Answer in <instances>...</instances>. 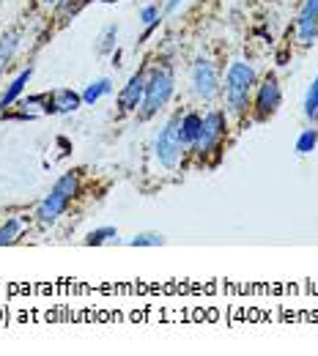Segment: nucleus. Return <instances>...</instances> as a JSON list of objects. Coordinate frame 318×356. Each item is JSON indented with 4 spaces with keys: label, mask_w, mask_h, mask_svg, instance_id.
I'll use <instances>...</instances> for the list:
<instances>
[{
    "label": "nucleus",
    "mask_w": 318,
    "mask_h": 356,
    "mask_svg": "<svg viewBox=\"0 0 318 356\" xmlns=\"http://www.w3.org/2000/svg\"><path fill=\"white\" fill-rule=\"evenodd\" d=\"M173 90H176V72H173L170 63L151 69V72H148V80H145L143 102H140V107H137V118H140V121H151L154 115H159V113L168 107Z\"/></svg>",
    "instance_id": "nucleus-2"
},
{
    "label": "nucleus",
    "mask_w": 318,
    "mask_h": 356,
    "mask_svg": "<svg viewBox=\"0 0 318 356\" xmlns=\"http://www.w3.org/2000/svg\"><path fill=\"white\" fill-rule=\"evenodd\" d=\"M145 80H148V69H140L127 80V86L118 90V110L121 113H137L143 93H145Z\"/></svg>",
    "instance_id": "nucleus-10"
},
{
    "label": "nucleus",
    "mask_w": 318,
    "mask_h": 356,
    "mask_svg": "<svg viewBox=\"0 0 318 356\" xmlns=\"http://www.w3.org/2000/svg\"><path fill=\"white\" fill-rule=\"evenodd\" d=\"M80 192V176L77 173H63L52 184V189L42 197V203L36 206V222L42 227L55 225L72 206V200L77 197Z\"/></svg>",
    "instance_id": "nucleus-3"
},
{
    "label": "nucleus",
    "mask_w": 318,
    "mask_h": 356,
    "mask_svg": "<svg viewBox=\"0 0 318 356\" xmlns=\"http://www.w3.org/2000/svg\"><path fill=\"white\" fill-rule=\"evenodd\" d=\"M283 104V88L277 74H267L261 80V86L255 90V104H253V115L255 121H269Z\"/></svg>",
    "instance_id": "nucleus-7"
},
{
    "label": "nucleus",
    "mask_w": 318,
    "mask_h": 356,
    "mask_svg": "<svg viewBox=\"0 0 318 356\" xmlns=\"http://www.w3.org/2000/svg\"><path fill=\"white\" fill-rule=\"evenodd\" d=\"M83 107V93L72 88H55L45 93V115H69Z\"/></svg>",
    "instance_id": "nucleus-8"
},
{
    "label": "nucleus",
    "mask_w": 318,
    "mask_h": 356,
    "mask_svg": "<svg viewBox=\"0 0 318 356\" xmlns=\"http://www.w3.org/2000/svg\"><path fill=\"white\" fill-rule=\"evenodd\" d=\"M118 238V230L113 225H104V227H96L86 236V247H102V244H110Z\"/></svg>",
    "instance_id": "nucleus-16"
},
{
    "label": "nucleus",
    "mask_w": 318,
    "mask_h": 356,
    "mask_svg": "<svg viewBox=\"0 0 318 356\" xmlns=\"http://www.w3.org/2000/svg\"><path fill=\"white\" fill-rule=\"evenodd\" d=\"M184 154H186V145L182 140V110H176L154 137V156L165 170H179Z\"/></svg>",
    "instance_id": "nucleus-4"
},
{
    "label": "nucleus",
    "mask_w": 318,
    "mask_h": 356,
    "mask_svg": "<svg viewBox=\"0 0 318 356\" xmlns=\"http://www.w3.org/2000/svg\"><path fill=\"white\" fill-rule=\"evenodd\" d=\"M189 90L200 102H214L223 96V74L212 58H195L189 66Z\"/></svg>",
    "instance_id": "nucleus-6"
},
{
    "label": "nucleus",
    "mask_w": 318,
    "mask_h": 356,
    "mask_svg": "<svg viewBox=\"0 0 318 356\" xmlns=\"http://www.w3.org/2000/svg\"><path fill=\"white\" fill-rule=\"evenodd\" d=\"M305 118L308 121H318V74L310 83V88L305 93Z\"/></svg>",
    "instance_id": "nucleus-19"
},
{
    "label": "nucleus",
    "mask_w": 318,
    "mask_h": 356,
    "mask_svg": "<svg viewBox=\"0 0 318 356\" xmlns=\"http://www.w3.org/2000/svg\"><path fill=\"white\" fill-rule=\"evenodd\" d=\"M182 6H184V0H168V3H165V8H162V14H165V17H170V14H176Z\"/></svg>",
    "instance_id": "nucleus-23"
},
{
    "label": "nucleus",
    "mask_w": 318,
    "mask_h": 356,
    "mask_svg": "<svg viewBox=\"0 0 318 356\" xmlns=\"http://www.w3.org/2000/svg\"><path fill=\"white\" fill-rule=\"evenodd\" d=\"M127 244H129V247H162V244H165V236H162V233H154V230H148V233H135Z\"/></svg>",
    "instance_id": "nucleus-20"
},
{
    "label": "nucleus",
    "mask_w": 318,
    "mask_h": 356,
    "mask_svg": "<svg viewBox=\"0 0 318 356\" xmlns=\"http://www.w3.org/2000/svg\"><path fill=\"white\" fill-rule=\"evenodd\" d=\"M255 86H258V74H255L253 63L233 60L228 66L225 80H223V102H225L228 118H244L247 115Z\"/></svg>",
    "instance_id": "nucleus-1"
},
{
    "label": "nucleus",
    "mask_w": 318,
    "mask_h": 356,
    "mask_svg": "<svg viewBox=\"0 0 318 356\" xmlns=\"http://www.w3.org/2000/svg\"><path fill=\"white\" fill-rule=\"evenodd\" d=\"M19 44H22V33L19 31H6L0 36V74L11 66L14 55L19 52Z\"/></svg>",
    "instance_id": "nucleus-13"
},
{
    "label": "nucleus",
    "mask_w": 318,
    "mask_h": 356,
    "mask_svg": "<svg viewBox=\"0 0 318 356\" xmlns=\"http://www.w3.org/2000/svg\"><path fill=\"white\" fill-rule=\"evenodd\" d=\"M318 39V0H305L296 17V42L310 47Z\"/></svg>",
    "instance_id": "nucleus-9"
},
{
    "label": "nucleus",
    "mask_w": 318,
    "mask_h": 356,
    "mask_svg": "<svg viewBox=\"0 0 318 356\" xmlns=\"http://www.w3.org/2000/svg\"><path fill=\"white\" fill-rule=\"evenodd\" d=\"M31 77H33V66H28V69H22L14 80H11V86L0 93V113H6V110H11L17 102H19V96H22V90L28 88V83H31Z\"/></svg>",
    "instance_id": "nucleus-11"
},
{
    "label": "nucleus",
    "mask_w": 318,
    "mask_h": 356,
    "mask_svg": "<svg viewBox=\"0 0 318 356\" xmlns=\"http://www.w3.org/2000/svg\"><path fill=\"white\" fill-rule=\"evenodd\" d=\"M0 3H3V0H0Z\"/></svg>",
    "instance_id": "nucleus-25"
},
{
    "label": "nucleus",
    "mask_w": 318,
    "mask_h": 356,
    "mask_svg": "<svg viewBox=\"0 0 318 356\" xmlns=\"http://www.w3.org/2000/svg\"><path fill=\"white\" fill-rule=\"evenodd\" d=\"M162 11H159V6H143L140 8V22L145 25V36L154 31V28H159V22H162Z\"/></svg>",
    "instance_id": "nucleus-18"
},
{
    "label": "nucleus",
    "mask_w": 318,
    "mask_h": 356,
    "mask_svg": "<svg viewBox=\"0 0 318 356\" xmlns=\"http://www.w3.org/2000/svg\"><path fill=\"white\" fill-rule=\"evenodd\" d=\"M61 0H39V6H58Z\"/></svg>",
    "instance_id": "nucleus-24"
},
{
    "label": "nucleus",
    "mask_w": 318,
    "mask_h": 356,
    "mask_svg": "<svg viewBox=\"0 0 318 356\" xmlns=\"http://www.w3.org/2000/svg\"><path fill=\"white\" fill-rule=\"evenodd\" d=\"M228 137V113L220 107H212L203 113V121H200V134H198V143L189 154H195L200 162L206 159H217L220 151H223V143Z\"/></svg>",
    "instance_id": "nucleus-5"
},
{
    "label": "nucleus",
    "mask_w": 318,
    "mask_h": 356,
    "mask_svg": "<svg viewBox=\"0 0 318 356\" xmlns=\"http://www.w3.org/2000/svg\"><path fill=\"white\" fill-rule=\"evenodd\" d=\"M116 42H118V25H107L102 33H99V44H96V52L99 55H107L116 49Z\"/></svg>",
    "instance_id": "nucleus-17"
},
{
    "label": "nucleus",
    "mask_w": 318,
    "mask_h": 356,
    "mask_svg": "<svg viewBox=\"0 0 318 356\" xmlns=\"http://www.w3.org/2000/svg\"><path fill=\"white\" fill-rule=\"evenodd\" d=\"M200 121H203V113H198V110L182 113V140H184V145H186V154H189V151L195 148V143H198Z\"/></svg>",
    "instance_id": "nucleus-12"
},
{
    "label": "nucleus",
    "mask_w": 318,
    "mask_h": 356,
    "mask_svg": "<svg viewBox=\"0 0 318 356\" xmlns=\"http://www.w3.org/2000/svg\"><path fill=\"white\" fill-rule=\"evenodd\" d=\"M25 230V220L22 217H8L6 222L0 225V247H8V244H17L19 236Z\"/></svg>",
    "instance_id": "nucleus-14"
},
{
    "label": "nucleus",
    "mask_w": 318,
    "mask_h": 356,
    "mask_svg": "<svg viewBox=\"0 0 318 356\" xmlns=\"http://www.w3.org/2000/svg\"><path fill=\"white\" fill-rule=\"evenodd\" d=\"M318 145V132L316 129H305V132L296 137V154H313Z\"/></svg>",
    "instance_id": "nucleus-21"
},
{
    "label": "nucleus",
    "mask_w": 318,
    "mask_h": 356,
    "mask_svg": "<svg viewBox=\"0 0 318 356\" xmlns=\"http://www.w3.org/2000/svg\"><path fill=\"white\" fill-rule=\"evenodd\" d=\"M88 3H93V0H61V3H58V8H63V11H66V17H69V14L74 17V14H77L83 6H88Z\"/></svg>",
    "instance_id": "nucleus-22"
},
{
    "label": "nucleus",
    "mask_w": 318,
    "mask_h": 356,
    "mask_svg": "<svg viewBox=\"0 0 318 356\" xmlns=\"http://www.w3.org/2000/svg\"><path fill=\"white\" fill-rule=\"evenodd\" d=\"M107 93H113V80L110 77H99V80H93L91 86L83 90V104H96Z\"/></svg>",
    "instance_id": "nucleus-15"
}]
</instances>
